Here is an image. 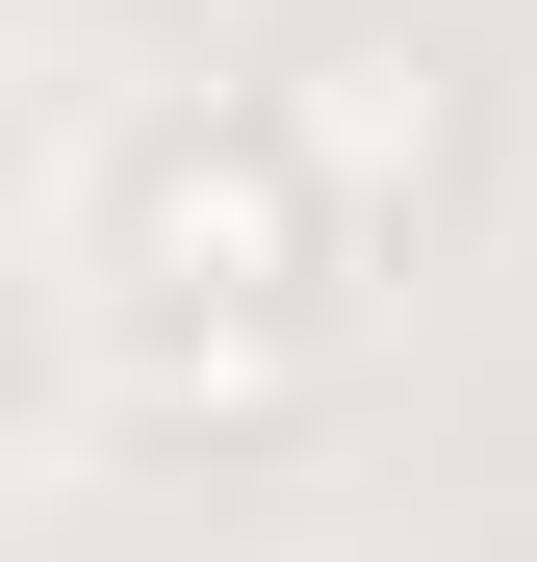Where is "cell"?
<instances>
[{
  "label": "cell",
  "mask_w": 537,
  "mask_h": 562,
  "mask_svg": "<svg viewBox=\"0 0 537 562\" xmlns=\"http://www.w3.org/2000/svg\"><path fill=\"white\" fill-rule=\"evenodd\" d=\"M282 154H307V205H333V256H384V231H435V179H461V52L435 26H307L282 77Z\"/></svg>",
  "instance_id": "7a4b0ae2"
},
{
  "label": "cell",
  "mask_w": 537,
  "mask_h": 562,
  "mask_svg": "<svg viewBox=\"0 0 537 562\" xmlns=\"http://www.w3.org/2000/svg\"><path fill=\"white\" fill-rule=\"evenodd\" d=\"M307 281H333V205L282 103H154L103 154V307H307Z\"/></svg>",
  "instance_id": "6da1fadb"
}]
</instances>
